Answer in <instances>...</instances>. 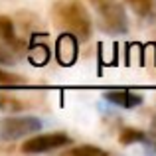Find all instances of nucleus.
<instances>
[{
	"label": "nucleus",
	"mask_w": 156,
	"mask_h": 156,
	"mask_svg": "<svg viewBox=\"0 0 156 156\" xmlns=\"http://www.w3.org/2000/svg\"><path fill=\"white\" fill-rule=\"evenodd\" d=\"M152 136L156 138V119H154V121H152Z\"/></svg>",
	"instance_id": "nucleus-12"
},
{
	"label": "nucleus",
	"mask_w": 156,
	"mask_h": 156,
	"mask_svg": "<svg viewBox=\"0 0 156 156\" xmlns=\"http://www.w3.org/2000/svg\"><path fill=\"white\" fill-rule=\"evenodd\" d=\"M53 22L73 38L85 40L91 34L89 12L79 0H59L53 6Z\"/></svg>",
	"instance_id": "nucleus-1"
},
{
	"label": "nucleus",
	"mask_w": 156,
	"mask_h": 156,
	"mask_svg": "<svg viewBox=\"0 0 156 156\" xmlns=\"http://www.w3.org/2000/svg\"><path fill=\"white\" fill-rule=\"evenodd\" d=\"M81 152H87V154H103L101 148H95V146H81V148H73L71 154H81Z\"/></svg>",
	"instance_id": "nucleus-11"
},
{
	"label": "nucleus",
	"mask_w": 156,
	"mask_h": 156,
	"mask_svg": "<svg viewBox=\"0 0 156 156\" xmlns=\"http://www.w3.org/2000/svg\"><path fill=\"white\" fill-rule=\"evenodd\" d=\"M14 83H20V79H16V75H10V73L0 69V85H14Z\"/></svg>",
	"instance_id": "nucleus-10"
},
{
	"label": "nucleus",
	"mask_w": 156,
	"mask_h": 156,
	"mask_svg": "<svg viewBox=\"0 0 156 156\" xmlns=\"http://www.w3.org/2000/svg\"><path fill=\"white\" fill-rule=\"evenodd\" d=\"M142 134L136 133V130H125V133L121 134V140L122 142H134V140H142Z\"/></svg>",
	"instance_id": "nucleus-9"
},
{
	"label": "nucleus",
	"mask_w": 156,
	"mask_h": 156,
	"mask_svg": "<svg viewBox=\"0 0 156 156\" xmlns=\"http://www.w3.org/2000/svg\"><path fill=\"white\" fill-rule=\"evenodd\" d=\"M91 4L111 32H126V16L119 0H91Z\"/></svg>",
	"instance_id": "nucleus-2"
},
{
	"label": "nucleus",
	"mask_w": 156,
	"mask_h": 156,
	"mask_svg": "<svg viewBox=\"0 0 156 156\" xmlns=\"http://www.w3.org/2000/svg\"><path fill=\"white\" fill-rule=\"evenodd\" d=\"M12 50H14L12 46L0 42V63H14V53H12Z\"/></svg>",
	"instance_id": "nucleus-8"
},
{
	"label": "nucleus",
	"mask_w": 156,
	"mask_h": 156,
	"mask_svg": "<svg viewBox=\"0 0 156 156\" xmlns=\"http://www.w3.org/2000/svg\"><path fill=\"white\" fill-rule=\"evenodd\" d=\"M125 2L142 18L156 16V0H125Z\"/></svg>",
	"instance_id": "nucleus-6"
},
{
	"label": "nucleus",
	"mask_w": 156,
	"mask_h": 156,
	"mask_svg": "<svg viewBox=\"0 0 156 156\" xmlns=\"http://www.w3.org/2000/svg\"><path fill=\"white\" fill-rule=\"evenodd\" d=\"M71 138L63 133H50V134H40L22 144L24 152H50V150L61 148V146L69 144Z\"/></svg>",
	"instance_id": "nucleus-4"
},
{
	"label": "nucleus",
	"mask_w": 156,
	"mask_h": 156,
	"mask_svg": "<svg viewBox=\"0 0 156 156\" xmlns=\"http://www.w3.org/2000/svg\"><path fill=\"white\" fill-rule=\"evenodd\" d=\"M42 122L34 117H20V119H4L0 122V138L2 140H14V138L26 136L30 133L40 130Z\"/></svg>",
	"instance_id": "nucleus-3"
},
{
	"label": "nucleus",
	"mask_w": 156,
	"mask_h": 156,
	"mask_svg": "<svg viewBox=\"0 0 156 156\" xmlns=\"http://www.w3.org/2000/svg\"><path fill=\"white\" fill-rule=\"evenodd\" d=\"M0 42L8 44V46L16 44L14 24H12V20L8 18V16H0ZM12 48H16V46H12Z\"/></svg>",
	"instance_id": "nucleus-7"
},
{
	"label": "nucleus",
	"mask_w": 156,
	"mask_h": 156,
	"mask_svg": "<svg viewBox=\"0 0 156 156\" xmlns=\"http://www.w3.org/2000/svg\"><path fill=\"white\" fill-rule=\"evenodd\" d=\"M105 99L119 107H125V109H133L134 105L140 103V97L130 91H109V93H105Z\"/></svg>",
	"instance_id": "nucleus-5"
}]
</instances>
